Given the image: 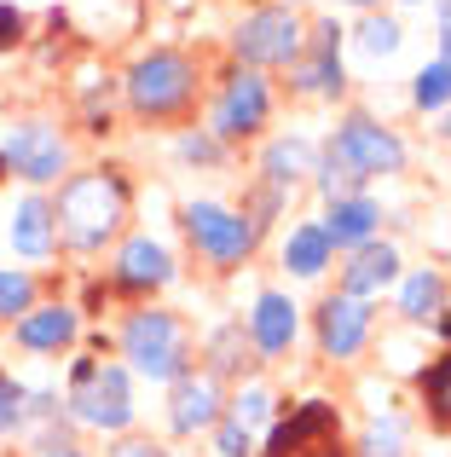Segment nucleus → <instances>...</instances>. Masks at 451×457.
<instances>
[{"label": "nucleus", "mask_w": 451, "mask_h": 457, "mask_svg": "<svg viewBox=\"0 0 451 457\" xmlns=\"http://www.w3.org/2000/svg\"><path fill=\"white\" fill-rule=\"evenodd\" d=\"M203 359H209V377H243V370H255V342L243 336V324H220L215 336H209V347H203Z\"/></svg>", "instance_id": "obj_20"}, {"label": "nucleus", "mask_w": 451, "mask_h": 457, "mask_svg": "<svg viewBox=\"0 0 451 457\" xmlns=\"http://www.w3.org/2000/svg\"><path fill=\"white\" fill-rule=\"evenodd\" d=\"M18 41H23V12L12 0H0V53H12Z\"/></svg>", "instance_id": "obj_33"}, {"label": "nucleus", "mask_w": 451, "mask_h": 457, "mask_svg": "<svg viewBox=\"0 0 451 457\" xmlns=\"http://www.w3.org/2000/svg\"><path fill=\"white\" fill-rule=\"evenodd\" d=\"M111 457H168L162 446H151V440H122V446H116Z\"/></svg>", "instance_id": "obj_35"}, {"label": "nucleus", "mask_w": 451, "mask_h": 457, "mask_svg": "<svg viewBox=\"0 0 451 457\" xmlns=\"http://www.w3.org/2000/svg\"><path fill=\"white\" fill-rule=\"evenodd\" d=\"M122 220H127V179L116 168H87V174H70L58 186L53 226L70 249H104Z\"/></svg>", "instance_id": "obj_1"}, {"label": "nucleus", "mask_w": 451, "mask_h": 457, "mask_svg": "<svg viewBox=\"0 0 451 457\" xmlns=\"http://www.w3.org/2000/svg\"><path fill=\"white\" fill-rule=\"evenodd\" d=\"M440 58L451 64V23H440Z\"/></svg>", "instance_id": "obj_36"}, {"label": "nucleus", "mask_w": 451, "mask_h": 457, "mask_svg": "<svg viewBox=\"0 0 451 457\" xmlns=\"http://www.w3.org/2000/svg\"><path fill=\"white\" fill-rule=\"evenodd\" d=\"M399 278V249L394 244H359L353 249V261L341 267V295H359V302H371L376 290H388V284Z\"/></svg>", "instance_id": "obj_17"}, {"label": "nucleus", "mask_w": 451, "mask_h": 457, "mask_svg": "<svg viewBox=\"0 0 451 457\" xmlns=\"http://www.w3.org/2000/svg\"><path fill=\"white\" fill-rule=\"evenodd\" d=\"M197 93V64L185 53H145L134 70H127V104H134L145 122H162V116H180Z\"/></svg>", "instance_id": "obj_4"}, {"label": "nucleus", "mask_w": 451, "mask_h": 457, "mask_svg": "<svg viewBox=\"0 0 451 457\" xmlns=\"http://www.w3.org/2000/svg\"><path fill=\"white\" fill-rule=\"evenodd\" d=\"M411 99H417V111H446V104H451V64H446V58H434V64L417 70Z\"/></svg>", "instance_id": "obj_25"}, {"label": "nucleus", "mask_w": 451, "mask_h": 457, "mask_svg": "<svg viewBox=\"0 0 451 457\" xmlns=\"http://www.w3.org/2000/svg\"><path fill=\"white\" fill-rule=\"evenodd\" d=\"M215 446H220V457H255V435H249L237 417H220L215 423Z\"/></svg>", "instance_id": "obj_31"}, {"label": "nucleus", "mask_w": 451, "mask_h": 457, "mask_svg": "<svg viewBox=\"0 0 451 457\" xmlns=\"http://www.w3.org/2000/svg\"><path fill=\"white\" fill-rule=\"evenodd\" d=\"M260 174H266V186H272V191H290L301 174H313V145H307L301 134L272 139L266 156H260Z\"/></svg>", "instance_id": "obj_21"}, {"label": "nucleus", "mask_w": 451, "mask_h": 457, "mask_svg": "<svg viewBox=\"0 0 451 457\" xmlns=\"http://www.w3.org/2000/svg\"><path fill=\"white\" fill-rule=\"evenodd\" d=\"M0 162L18 179H29V186H53L70 162V145H64V134L46 128V122H12L6 134H0Z\"/></svg>", "instance_id": "obj_8"}, {"label": "nucleus", "mask_w": 451, "mask_h": 457, "mask_svg": "<svg viewBox=\"0 0 451 457\" xmlns=\"http://www.w3.org/2000/svg\"><path fill=\"white\" fill-rule=\"evenodd\" d=\"M12 249L23 261H46L58 249V226H53V203L46 197H23L12 209Z\"/></svg>", "instance_id": "obj_18"}, {"label": "nucleus", "mask_w": 451, "mask_h": 457, "mask_svg": "<svg viewBox=\"0 0 451 457\" xmlns=\"http://www.w3.org/2000/svg\"><path fill=\"white\" fill-rule=\"evenodd\" d=\"M249 342H255V353H266V359L290 353V342H295V302L283 290H260L255 295V312H249Z\"/></svg>", "instance_id": "obj_16"}, {"label": "nucleus", "mask_w": 451, "mask_h": 457, "mask_svg": "<svg viewBox=\"0 0 451 457\" xmlns=\"http://www.w3.org/2000/svg\"><path fill=\"white\" fill-rule=\"evenodd\" d=\"M330 237H324V226H295L290 232V244H283V267L295 272V278H318V272L330 267Z\"/></svg>", "instance_id": "obj_22"}, {"label": "nucleus", "mask_w": 451, "mask_h": 457, "mask_svg": "<svg viewBox=\"0 0 451 457\" xmlns=\"http://www.w3.org/2000/svg\"><path fill=\"white\" fill-rule=\"evenodd\" d=\"M440 307H446V278L434 267H422V272H411L406 278V290H399V312L406 319H440Z\"/></svg>", "instance_id": "obj_23"}, {"label": "nucleus", "mask_w": 451, "mask_h": 457, "mask_svg": "<svg viewBox=\"0 0 451 457\" xmlns=\"http://www.w3.org/2000/svg\"><path fill=\"white\" fill-rule=\"evenodd\" d=\"M376 220H382V209H376L371 197H336L324 214V237L330 249H359L376 237Z\"/></svg>", "instance_id": "obj_19"}, {"label": "nucleus", "mask_w": 451, "mask_h": 457, "mask_svg": "<svg viewBox=\"0 0 451 457\" xmlns=\"http://www.w3.org/2000/svg\"><path fill=\"white\" fill-rule=\"evenodd\" d=\"M23 423H29V388L12 382V370H0V435H12Z\"/></svg>", "instance_id": "obj_29"}, {"label": "nucleus", "mask_w": 451, "mask_h": 457, "mask_svg": "<svg viewBox=\"0 0 451 457\" xmlns=\"http://www.w3.org/2000/svg\"><path fill=\"white\" fill-rule=\"evenodd\" d=\"M220 382L215 377H209V370H203V377H197V370H185V377L180 382H174V400H168V428H174V435H203V428H215L220 423Z\"/></svg>", "instance_id": "obj_13"}, {"label": "nucleus", "mask_w": 451, "mask_h": 457, "mask_svg": "<svg viewBox=\"0 0 451 457\" xmlns=\"http://www.w3.org/2000/svg\"><path fill=\"white\" fill-rule=\"evenodd\" d=\"M81 336V312L53 302V307H29L18 324H12V342L29 347V353H58V347H70Z\"/></svg>", "instance_id": "obj_14"}, {"label": "nucleus", "mask_w": 451, "mask_h": 457, "mask_svg": "<svg viewBox=\"0 0 451 457\" xmlns=\"http://www.w3.org/2000/svg\"><path fill=\"white\" fill-rule=\"evenodd\" d=\"M180 156H185V162H215L220 145H215L209 134H185V139H180Z\"/></svg>", "instance_id": "obj_34"}, {"label": "nucleus", "mask_w": 451, "mask_h": 457, "mask_svg": "<svg viewBox=\"0 0 451 457\" xmlns=\"http://www.w3.org/2000/svg\"><path fill=\"white\" fill-rule=\"evenodd\" d=\"M313 174H318V191H324L330 203H336V197H359V186H365V174H353V168L341 162V156L330 151V145H324V156H318Z\"/></svg>", "instance_id": "obj_26"}, {"label": "nucleus", "mask_w": 451, "mask_h": 457, "mask_svg": "<svg viewBox=\"0 0 451 457\" xmlns=\"http://www.w3.org/2000/svg\"><path fill=\"white\" fill-rule=\"evenodd\" d=\"M406 6H422V0H406Z\"/></svg>", "instance_id": "obj_41"}, {"label": "nucleus", "mask_w": 451, "mask_h": 457, "mask_svg": "<svg viewBox=\"0 0 451 457\" xmlns=\"http://www.w3.org/2000/svg\"><path fill=\"white\" fill-rule=\"evenodd\" d=\"M301 18H295L290 6H260V12H249L243 23H237V35H232V46H237V58H243L249 70H278V64H295L301 58Z\"/></svg>", "instance_id": "obj_6"}, {"label": "nucleus", "mask_w": 451, "mask_h": 457, "mask_svg": "<svg viewBox=\"0 0 451 457\" xmlns=\"http://www.w3.org/2000/svg\"><path fill=\"white\" fill-rule=\"evenodd\" d=\"M348 6H376V0H348Z\"/></svg>", "instance_id": "obj_39"}, {"label": "nucleus", "mask_w": 451, "mask_h": 457, "mask_svg": "<svg viewBox=\"0 0 451 457\" xmlns=\"http://www.w3.org/2000/svg\"><path fill=\"white\" fill-rule=\"evenodd\" d=\"M440 134H446V139H451V116H446V128H440Z\"/></svg>", "instance_id": "obj_40"}, {"label": "nucleus", "mask_w": 451, "mask_h": 457, "mask_svg": "<svg viewBox=\"0 0 451 457\" xmlns=\"http://www.w3.org/2000/svg\"><path fill=\"white\" fill-rule=\"evenodd\" d=\"M266 116H272L266 81H260L255 70H237V76L226 81L220 104H215V139H249V134L266 128Z\"/></svg>", "instance_id": "obj_9"}, {"label": "nucleus", "mask_w": 451, "mask_h": 457, "mask_svg": "<svg viewBox=\"0 0 451 457\" xmlns=\"http://www.w3.org/2000/svg\"><path fill=\"white\" fill-rule=\"evenodd\" d=\"M290 87L295 93H324V99H336V93L348 87V76H341V29H336V18H324L313 29V53H301L290 64Z\"/></svg>", "instance_id": "obj_11"}, {"label": "nucleus", "mask_w": 451, "mask_h": 457, "mask_svg": "<svg viewBox=\"0 0 451 457\" xmlns=\"http://www.w3.org/2000/svg\"><path fill=\"white\" fill-rule=\"evenodd\" d=\"M58 457H87V452H76V446H64V452H58Z\"/></svg>", "instance_id": "obj_38"}, {"label": "nucleus", "mask_w": 451, "mask_h": 457, "mask_svg": "<svg viewBox=\"0 0 451 457\" xmlns=\"http://www.w3.org/2000/svg\"><path fill=\"white\" fill-rule=\"evenodd\" d=\"M422 400H429V411L451 428V353L434 359V365L422 370Z\"/></svg>", "instance_id": "obj_27"}, {"label": "nucleus", "mask_w": 451, "mask_h": 457, "mask_svg": "<svg viewBox=\"0 0 451 457\" xmlns=\"http://www.w3.org/2000/svg\"><path fill=\"white\" fill-rule=\"evenodd\" d=\"M330 151H336L353 174H365V179L399 174V168H406V139H399L394 128H382L376 116H359V111L341 116V128L330 134Z\"/></svg>", "instance_id": "obj_7"}, {"label": "nucleus", "mask_w": 451, "mask_h": 457, "mask_svg": "<svg viewBox=\"0 0 451 457\" xmlns=\"http://www.w3.org/2000/svg\"><path fill=\"white\" fill-rule=\"evenodd\" d=\"M406 428H399V417H388V423H371L359 440V457H406Z\"/></svg>", "instance_id": "obj_30"}, {"label": "nucleus", "mask_w": 451, "mask_h": 457, "mask_svg": "<svg viewBox=\"0 0 451 457\" xmlns=\"http://www.w3.org/2000/svg\"><path fill=\"white\" fill-rule=\"evenodd\" d=\"M307 457H348V452H336V446H318V452H307Z\"/></svg>", "instance_id": "obj_37"}, {"label": "nucleus", "mask_w": 451, "mask_h": 457, "mask_svg": "<svg viewBox=\"0 0 451 457\" xmlns=\"http://www.w3.org/2000/svg\"><path fill=\"white\" fill-rule=\"evenodd\" d=\"M168 278H174V255L168 249H162L157 237H127L122 255H116V284L134 290V295H145V290H162Z\"/></svg>", "instance_id": "obj_15"}, {"label": "nucleus", "mask_w": 451, "mask_h": 457, "mask_svg": "<svg viewBox=\"0 0 451 457\" xmlns=\"http://www.w3.org/2000/svg\"><path fill=\"white\" fill-rule=\"evenodd\" d=\"M399 41H406V29H399L394 18H365V23H359V46H365L371 58H394Z\"/></svg>", "instance_id": "obj_28"}, {"label": "nucleus", "mask_w": 451, "mask_h": 457, "mask_svg": "<svg viewBox=\"0 0 451 457\" xmlns=\"http://www.w3.org/2000/svg\"><path fill=\"white\" fill-rule=\"evenodd\" d=\"M365 342H371V302H359V295H324V307H318V347L330 359H353Z\"/></svg>", "instance_id": "obj_12"}, {"label": "nucleus", "mask_w": 451, "mask_h": 457, "mask_svg": "<svg viewBox=\"0 0 451 457\" xmlns=\"http://www.w3.org/2000/svg\"><path fill=\"white\" fill-rule=\"evenodd\" d=\"M232 417L249 428V435H255V423H266V417H272V394H266V388H243V394L232 400Z\"/></svg>", "instance_id": "obj_32"}, {"label": "nucleus", "mask_w": 451, "mask_h": 457, "mask_svg": "<svg viewBox=\"0 0 451 457\" xmlns=\"http://www.w3.org/2000/svg\"><path fill=\"white\" fill-rule=\"evenodd\" d=\"M180 226L197 249H203L215 267H243L249 249H255V220L249 214H232L226 203H185L180 209Z\"/></svg>", "instance_id": "obj_5"}, {"label": "nucleus", "mask_w": 451, "mask_h": 457, "mask_svg": "<svg viewBox=\"0 0 451 457\" xmlns=\"http://www.w3.org/2000/svg\"><path fill=\"white\" fill-rule=\"evenodd\" d=\"M35 307V278L23 267H0V324H18Z\"/></svg>", "instance_id": "obj_24"}, {"label": "nucleus", "mask_w": 451, "mask_h": 457, "mask_svg": "<svg viewBox=\"0 0 451 457\" xmlns=\"http://www.w3.org/2000/svg\"><path fill=\"white\" fill-rule=\"evenodd\" d=\"M122 359L151 382H180L192 370V336L185 324L174 319L168 307H145V312H127L122 324Z\"/></svg>", "instance_id": "obj_2"}, {"label": "nucleus", "mask_w": 451, "mask_h": 457, "mask_svg": "<svg viewBox=\"0 0 451 457\" xmlns=\"http://www.w3.org/2000/svg\"><path fill=\"white\" fill-rule=\"evenodd\" d=\"M336 423H341V417H336V405H330V400H307V405H295L283 423H272L266 452H260V457H307V452L330 446Z\"/></svg>", "instance_id": "obj_10"}, {"label": "nucleus", "mask_w": 451, "mask_h": 457, "mask_svg": "<svg viewBox=\"0 0 451 457\" xmlns=\"http://www.w3.org/2000/svg\"><path fill=\"white\" fill-rule=\"evenodd\" d=\"M64 405H70L76 423L104 428V435H122V428L134 423V388H127V370L122 365H99V359H76Z\"/></svg>", "instance_id": "obj_3"}]
</instances>
